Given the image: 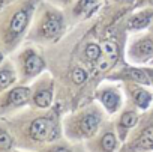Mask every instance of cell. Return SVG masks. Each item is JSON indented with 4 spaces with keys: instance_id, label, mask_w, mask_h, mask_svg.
I'll list each match as a JSON object with an SVG mask.
<instances>
[{
    "instance_id": "ac0fdd59",
    "label": "cell",
    "mask_w": 153,
    "mask_h": 152,
    "mask_svg": "<svg viewBox=\"0 0 153 152\" xmlns=\"http://www.w3.org/2000/svg\"><path fill=\"white\" fill-rule=\"evenodd\" d=\"M12 145H14L12 136L8 133V130L0 127V152H9Z\"/></svg>"
},
{
    "instance_id": "d4e9b609",
    "label": "cell",
    "mask_w": 153,
    "mask_h": 152,
    "mask_svg": "<svg viewBox=\"0 0 153 152\" xmlns=\"http://www.w3.org/2000/svg\"><path fill=\"white\" fill-rule=\"evenodd\" d=\"M140 3H144V5H147V6L153 8V0H140Z\"/></svg>"
},
{
    "instance_id": "7c38bea8",
    "label": "cell",
    "mask_w": 153,
    "mask_h": 152,
    "mask_svg": "<svg viewBox=\"0 0 153 152\" xmlns=\"http://www.w3.org/2000/svg\"><path fill=\"white\" fill-rule=\"evenodd\" d=\"M32 101H33V104H35L36 107H39V109H47V107H50L51 103H53V91H51V88L42 86V88L36 89L35 94L32 95Z\"/></svg>"
},
{
    "instance_id": "ffe728a7",
    "label": "cell",
    "mask_w": 153,
    "mask_h": 152,
    "mask_svg": "<svg viewBox=\"0 0 153 152\" xmlns=\"http://www.w3.org/2000/svg\"><path fill=\"white\" fill-rule=\"evenodd\" d=\"M101 146H102L104 152H114V149H116V146H117L116 136H114L113 133H107V134L102 137Z\"/></svg>"
},
{
    "instance_id": "8fae6325",
    "label": "cell",
    "mask_w": 153,
    "mask_h": 152,
    "mask_svg": "<svg viewBox=\"0 0 153 152\" xmlns=\"http://www.w3.org/2000/svg\"><path fill=\"white\" fill-rule=\"evenodd\" d=\"M99 101L110 113H114L120 107V94L113 88H108L99 94Z\"/></svg>"
},
{
    "instance_id": "52a82bcc",
    "label": "cell",
    "mask_w": 153,
    "mask_h": 152,
    "mask_svg": "<svg viewBox=\"0 0 153 152\" xmlns=\"http://www.w3.org/2000/svg\"><path fill=\"white\" fill-rule=\"evenodd\" d=\"M153 21V8H144L132 14L128 20V29L129 30H141L150 26Z\"/></svg>"
},
{
    "instance_id": "2e32d148",
    "label": "cell",
    "mask_w": 153,
    "mask_h": 152,
    "mask_svg": "<svg viewBox=\"0 0 153 152\" xmlns=\"http://www.w3.org/2000/svg\"><path fill=\"white\" fill-rule=\"evenodd\" d=\"M134 101L140 109H147L152 103V94L146 89H138L134 92Z\"/></svg>"
},
{
    "instance_id": "44dd1931",
    "label": "cell",
    "mask_w": 153,
    "mask_h": 152,
    "mask_svg": "<svg viewBox=\"0 0 153 152\" xmlns=\"http://www.w3.org/2000/svg\"><path fill=\"white\" fill-rule=\"evenodd\" d=\"M87 77H89V74H87V71H86L84 68H81V66L74 68V71H72V82H74L75 85H83V83H86Z\"/></svg>"
},
{
    "instance_id": "5b68a950",
    "label": "cell",
    "mask_w": 153,
    "mask_h": 152,
    "mask_svg": "<svg viewBox=\"0 0 153 152\" xmlns=\"http://www.w3.org/2000/svg\"><path fill=\"white\" fill-rule=\"evenodd\" d=\"M20 66H21V72L24 79H32L45 68V62L44 59L32 48L24 50L23 54L20 56Z\"/></svg>"
},
{
    "instance_id": "f1b7e54d",
    "label": "cell",
    "mask_w": 153,
    "mask_h": 152,
    "mask_svg": "<svg viewBox=\"0 0 153 152\" xmlns=\"http://www.w3.org/2000/svg\"><path fill=\"white\" fill-rule=\"evenodd\" d=\"M12 2H14V0H12Z\"/></svg>"
},
{
    "instance_id": "d6986e66",
    "label": "cell",
    "mask_w": 153,
    "mask_h": 152,
    "mask_svg": "<svg viewBox=\"0 0 153 152\" xmlns=\"http://www.w3.org/2000/svg\"><path fill=\"white\" fill-rule=\"evenodd\" d=\"M138 146H140V148H144V149L153 148V125L147 127V128L141 133V137H140V140H138Z\"/></svg>"
},
{
    "instance_id": "6da1fadb",
    "label": "cell",
    "mask_w": 153,
    "mask_h": 152,
    "mask_svg": "<svg viewBox=\"0 0 153 152\" xmlns=\"http://www.w3.org/2000/svg\"><path fill=\"white\" fill-rule=\"evenodd\" d=\"M38 0H14L0 14V41L12 48L27 30L35 15Z\"/></svg>"
},
{
    "instance_id": "9c48e42d",
    "label": "cell",
    "mask_w": 153,
    "mask_h": 152,
    "mask_svg": "<svg viewBox=\"0 0 153 152\" xmlns=\"http://www.w3.org/2000/svg\"><path fill=\"white\" fill-rule=\"evenodd\" d=\"M101 6V0H75L72 14L75 17L90 18Z\"/></svg>"
},
{
    "instance_id": "4fadbf2b",
    "label": "cell",
    "mask_w": 153,
    "mask_h": 152,
    "mask_svg": "<svg viewBox=\"0 0 153 152\" xmlns=\"http://www.w3.org/2000/svg\"><path fill=\"white\" fill-rule=\"evenodd\" d=\"M123 77L129 79V80H134L140 85H149L150 80H149V72L147 71H143V69H137V68H128L125 72H123Z\"/></svg>"
},
{
    "instance_id": "3957f363",
    "label": "cell",
    "mask_w": 153,
    "mask_h": 152,
    "mask_svg": "<svg viewBox=\"0 0 153 152\" xmlns=\"http://www.w3.org/2000/svg\"><path fill=\"white\" fill-rule=\"evenodd\" d=\"M32 98V92L27 86H14L9 91L0 94V113L26 106Z\"/></svg>"
},
{
    "instance_id": "7a4b0ae2",
    "label": "cell",
    "mask_w": 153,
    "mask_h": 152,
    "mask_svg": "<svg viewBox=\"0 0 153 152\" xmlns=\"http://www.w3.org/2000/svg\"><path fill=\"white\" fill-rule=\"evenodd\" d=\"M65 27V18L62 12L50 5H42L39 6V14H38V21H36V29L35 33L41 39H56Z\"/></svg>"
},
{
    "instance_id": "83f0119b",
    "label": "cell",
    "mask_w": 153,
    "mask_h": 152,
    "mask_svg": "<svg viewBox=\"0 0 153 152\" xmlns=\"http://www.w3.org/2000/svg\"><path fill=\"white\" fill-rule=\"evenodd\" d=\"M119 2H126L128 3V2H132V0H119Z\"/></svg>"
},
{
    "instance_id": "277c9868",
    "label": "cell",
    "mask_w": 153,
    "mask_h": 152,
    "mask_svg": "<svg viewBox=\"0 0 153 152\" xmlns=\"http://www.w3.org/2000/svg\"><path fill=\"white\" fill-rule=\"evenodd\" d=\"M57 125L50 118H36L29 125V137L35 142H51L57 139Z\"/></svg>"
},
{
    "instance_id": "603a6c76",
    "label": "cell",
    "mask_w": 153,
    "mask_h": 152,
    "mask_svg": "<svg viewBox=\"0 0 153 152\" xmlns=\"http://www.w3.org/2000/svg\"><path fill=\"white\" fill-rule=\"evenodd\" d=\"M11 2H12V0H0V14L5 11V8H6Z\"/></svg>"
},
{
    "instance_id": "4316f807",
    "label": "cell",
    "mask_w": 153,
    "mask_h": 152,
    "mask_svg": "<svg viewBox=\"0 0 153 152\" xmlns=\"http://www.w3.org/2000/svg\"><path fill=\"white\" fill-rule=\"evenodd\" d=\"M147 72H149V74L152 75V83H153V71H147Z\"/></svg>"
},
{
    "instance_id": "9a60e30c",
    "label": "cell",
    "mask_w": 153,
    "mask_h": 152,
    "mask_svg": "<svg viewBox=\"0 0 153 152\" xmlns=\"http://www.w3.org/2000/svg\"><path fill=\"white\" fill-rule=\"evenodd\" d=\"M84 56L89 62L92 63H98V60L102 57V48L99 44H95V42H90L86 45L84 48Z\"/></svg>"
},
{
    "instance_id": "cb8c5ba5",
    "label": "cell",
    "mask_w": 153,
    "mask_h": 152,
    "mask_svg": "<svg viewBox=\"0 0 153 152\" xmlns=\"http://www.w3.org/2000/svg\"><path fill=\"white\" fill-rule=\"evenodd\" d=\"M53 2H56V3H59V5L65 6V5H69V3H72L74 0H53Z\"/></svg>"
},
{
    "instance_id": "ba28073f",
    "label": "cell",
    "mask_w": 153,
    "mask_h": 152,
    "mask_svg": "<svg viewBox=\"0 0 153 152\" xmlns=\"http://www.w3.org/2000/svg\"><path fill=\"white\" fill-rule=\"evenodd\" d=\"M152 56H153V41L149 38L138 41L129 48V57H132L137 62L149 60Z\"/></svg>"
},
{
    "instance_id": "484cf974",
    "label": "cell",
    "mask_w": 153,
    "mask_h": 152,
    "mask_svg": "<svg viewBox=\"0 0 153 152\" xmlns=\"http://www.w3.org/2000/svg\"><path fill=\"white\" fill-rule=\"evenodd\" d=\"M3 62V53H2V50H0V63Z\"/></svg>"
},
{
    "instance_id": "5bb4252c",
    "label": "cell",
    "mask_w": 153,
    "mask_h": 152,
    "mask_svg": "<svg viewBox=\"0 0 153 152\" xmlns=\"http://www.w3.org/2000/svg\"><path fill=\"white\" fill-rule=\"evenodd\" d=\"M101 48H102V56L110 62V63H114L119 57V47L114 41L111 39H107L101 44Z\"/></svg>"
},
{
    "instance_id": "8992f818",
    "label": "cell",
    "mask_w": 153,
    "mask_h": 152,
    "mask_svg": "<svg viewBox=\"0 0 153 152\" xmlns=\"http://www.w3.org/2000/svg\"><path fill=\"white\" fill-rule=\"evenodd\" d=\"M101 124V116L98 112H90L83 115L78 119V133L83 137H92L96 134L98 127Z\"/></svg>"
},
{
    "instance_id": "7402d4cb",
    "label": "cell",
    "mask_w": 153,
    "mask_h": 152,
    "mask_svg": "<svg viewBox=\"0 0 153 152\" xmlns=\"http://www.w3.org/2000/svg\"><path fill=\"white\" fill-rule=\"evenodd\" d=\"M48 152H72V151L65 148V146H56V148H51Z\"/></svg>"
},
{
    "instance_id": "30bf717a",
    "label": "cell",
    "mask_w": 153,
    "mask_h": 152,
    "mask_svg": "<svg viewBox=\"0 0 153 152\" xmlns=\"http://www.w3.org/2000/svg\"><path fill=\"white\" fill-rule=\"evenodd\" d=\"M17 80V72L11 63H0V94L9 89Z\"/></svg>"
},
{
    "instance_id": "e0dca14e",
    "label": "cell",
    "mask_w": 153,
    "mask_h": 152,
    "mask_svg": "<svg viewBox=\"0 0 153 152\" xmlns=\"http://www.w3.org/2000/svg\"><path fill=\"white\" fill-rule=\"evenodd\" d=\"M137 119H138V118H137V113H135V112H132V110H128V112H125V113L122 115L119 127H120L122 130L128 131V130H131L132 127H135Z\"/></svg>"
}]
</instances>
